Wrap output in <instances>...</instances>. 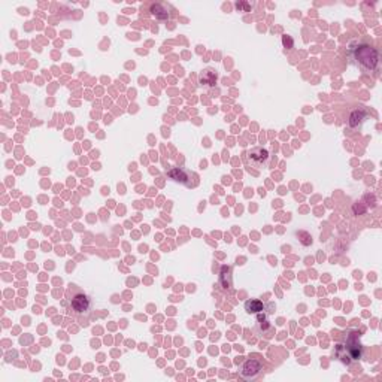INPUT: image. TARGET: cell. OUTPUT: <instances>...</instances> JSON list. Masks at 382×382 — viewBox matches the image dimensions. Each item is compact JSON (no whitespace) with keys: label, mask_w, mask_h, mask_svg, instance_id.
Instances as JSON below:
<instances>
[{"label":"cell","mask_w":382,"mask_h":382,"mask_svg":"<svg viewBox=\"0 0 382 382\" xmlns=\"http://www.w3.org/2000/svg\"><path fill=\"white\" fill-rule=\"evenodd\" d=\"M354 333L355 334H351V330L343 333L345 334L343 343H337L333 351L334 357L346 366H351L352 363L363 358V345L360 343V333L357 331Z\"/></svg>","instance_id":"1"},{"label":"cell","mask_w":382,"mask_h":382,"mask_svg":"<svg viewBox=\"0 0 382 382\" xmlns=\"http://www.w3.org/2000/svg\"><path fill=\"white\" fill-rule=\"evenodd\" d=\"M349 51L357 66L361 67L364 72H373L378 67L379 53L376 51V48L363 42H355L349 47Z\"/></svg>","instance_id":"2"},{"label":"cell","mask_w":382,"mask_h":382,"mask_svg":"<svg viewBox=\"0 0 382 382\" xmlns=\"http://www.w3.org/2000/svg\"><path fill=\"white\" fill-rule=\"evenodd\" d=\"M269 158H270V154L267 149L261 148V146H257V148H253L251 151H248L247 154V163L251 164L253 167H266L267 163H269Z\"/></svg>","instance_id":"3"},{"label":"cell","mask_w":382,"mask_h":382,"mask_svg":"<svg viewBox=\"0 0 382 382\" xmlns=\"http://www.w3.org/2000/svg\"><path fill=\"white\" fill-rule=\"evenodd\" d=\"M261 363L258 360H247L241 367V378L244 381H255L261 373Z\"/></svg>","instance_id":"4"},{"label":"cell","mask_w":382,"mask_h":382,"mask_svg":"<svg viewBox=\"0 0 382 382\" xmlns=\"http://www.w3.org/2000/svg\"><path fill=\"white\" fill-rule=\"evenodd\" d=\"M70 308L75 314L78 315H82V314H87L88 309H90V297L79 293V294H75L72 299H70Z\"/></svg>","instance_id":"5"},{"label":"cell","mask_w":382,"mask_h":382,"mask_svg":"<svg viewBox=\"0 0 382 382\" xmlns=\"http://www.w3.org/2000/svg\"><path fill=\"white\" fill-rule=\"evenodd\" d=\"M169 176H170L173 181L181 182V184H184V185H187V187H193V184H191L188 179H190V178H196V175H194L193 172H188V170L181 169V167H173V169H170Z\"/></svg>","instance_id":"6"},{"label":"cell","mask_w":382,"mask_h":382,"mask_svg":"<svg viewBox=\"0 0 382 382\" xmlns=\"http://www.w3.org/2000/svg\"><path fill=\"white\" fill-rule=\"evenodd\" d=\"M218 81V73L214 69H205L199 75V84L202 87H215Z\"/></svg>","instance_id":"7"},{"label":"cell","mask_w":382,"mask_h":382,"mask_svg":"<svg viewBox=\"0 0 382 382\" xmlns=\"http://www.w3.org/2000/svg\"><path fill=\"white\" fill-rule=\"evenodd\" d=\"M169 6L164 5V3H155V5H151V14L158 18V20H169L170 18V12H169Z\"/></svg>","instance_id":"8"},{"label":"cell","mask_w":382,"mask_h":382,"mask_svg":"<svg viewBox=\"0 0 382 382\" xmlns=\"http://www.w3.org/2000/svg\"><path fill=\"white\" fill-rule=\"evenodd\" d=\"M255 330H257L258 334L266 336V337H272V336H273V331H275L273 325H272L267 319H258Z\"/></svg>","instance_id":"9"},{"label":"cell","mask_w":382,"mask_h":382,"mask_svg":"<svg viewBox=\"0 0 382 382\" xmlns=\"http://www.w3.org/2000/svg\"><path fill=\"white\" fill-rule=\"evenodd\" d=\"M245 311L248 314H260V312L264 311V305L258 299H251V300L245 302Z\"/></svg>","instance_id":"10"},{"label":"cell","mask_w":382,"mask_h":382,"mask_svg":"<svg viewBox=\"0 0 382 382\" xmlns=\"http://www.w3.org/2000/svg\"><path fill=\"white\" fill-rule=\"evenodd\" d=\"M364 118H366V112H364L363 109L354 111V112L351 114V118H349V126H351L352 128L360 127L361 123L364 121Z\"/></svg>","instance_id":"11"},{"label":"cell","mask_w":382,"mask_h":382,"mask_svg":"<svg viewBox=\"0 0 382 382\" xmlns=\"http://www.w3.org/2000/svg\"><path fill=\"white\" fill-rule=\"evenodd\" d=\"M221 285L224 290H230L232 288V269L224 266L221 269Z\"/></svg>","instance_id":"12"}]
</instances>
